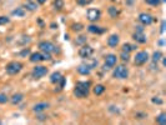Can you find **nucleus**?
Returning <instances> with one entry per match:
<instances>
[{
	"instance_id": "a878e982",
	"label": "nucleus",
	"mask_w": 166,
	"mask_h": 125,
	"mask_svg": "<svg viewBox=\"0 0 166 125\" xmlns=\"http://www.w3.org/2000/svg\"><path fill=\"white\" fill-rule=\"evenodd\" d=\"M13 15H16V17H19V18H23V17L25 15V10H24L23 8H18V9H15V10H13Z\"/></svg>"
},
{
	"instance_id": "c9c22d12",
	"label": "nucleus",
	"mask_w": 166,
	"mask_h": 125,
	"mask_svg": "<svg viewBox=\"0 0 166 125\" xmlns=\"http://www.w3.org/2000/svg\"><path fill=\"white\" fill-rule=\"evenodd\" d=\"M151 101H153L154 104H157V105H161L162 104V100L160 98H157V96H154L153 99H151Z\"/></svg>"
},
{
	"instance_id": "4c0bfd02",
	"label": "nucleus",
	"mask_w": 166,
	"mask_h": 125,
	"mask_svg": "<svg viewBox=\"0 0 166 125\" xmlns=\"http://www.w3.org/2000/svg\"><path fill=\"white\" fill-rule=\"evenodd\" d=\"M29 54H30V50L25 48V49H24V50L20 53V57H26V55H29Z\"/></svg>"
},
{
	"instance_id": "39448f33",
	"label": "nucleus",
	"mask_w": 166,
	"mask_h": 125,
	"mask_svg": "<svg viewBox=\"0 0 166 125\" xmlns=\"http://www.w3.org/2000/svg\"><path fill=\"white\" fill-rule=\"evenodd\" d=\"M114 78L115 79H128L129 76V70H128V68H125L124 65H117L115 68V70H114Z\"/></svg>"
},
{
	"instance_id": "f8f14e48",
	"label": "nucleus",
	"mask_w": 166,
	"mask_h": 125,
	"mask_svg": "<svg viewBox=\"0 0 166 125\" xmlns=\"http://www.w3.org/2000/svg\"><path fill=\"white\" fill-rule=\"evenodd\" d=\"M132 39L136 41V43H139V44H145L146 43V36L144 34V31H135L134 35H132Z\"/></svg>"
},
{
	"instance_id": "1a4fd4ad",
	"label": "nucleus",
	"mask_w": 166,
	"mask_h": 125,
	"mask_svg": "<svg viewBox=\"0 0 166 125\" xmlns=\"http://www.w3.org/2000/svg\"><path fill=\"white\" fill-rule=\"evenodd\" d=\"M101 18V11L99 9H89L88 10V20L91 23L98 21Z\"/></svg>"
},
{
	"instance_id": "a211bd4d",
	"label": "nucleus",
	"mask_w": 166,
	"mask_h": 125,
	"mask_svg": "<svg viewBox=\"0 0 166 125\" xmlns=\"http://www.w3.org/2000/svg\"><path fill=\"white\" fill-rule=\"evenodd\" d=\"M107 13H109V15L113 19H115V18H117L119 15H120V10L116 8V6H110L109 9H107Z\"/></svg>"
},
{
	"instance_id": "7c9ffc66",
	"label": "nucleus",
	"mask_w": 166,
	"mask_h": 125,
	"mask_svg": "<svg viewBox=\"0 0 166 125\" xmlns=\"http://www.w3.org/2000/svg\"><path fill=\"white\" fill-rule=\"evenodd\" d=\"M9 101V96L4 93H0V104H6Z\"/></svg>"
},
{
	"instance_id": "a19ab883",
	"label": "nucleus",
	"mask_w": 166,
	"mask_h": 125,
	"mask_svg": "<svg viewBox=\"0 0 166 125\" xmlns=\"http://www.w3.org/2000/svg\"><path fill=\"white\" fill-rule=\"evenodd\" d=\"M38 3H39V4H45L46 0H38Z\"/></svg>"
},
{
	"instance_id": "79ce46f5",
	"label": "nucleus",
	"mask_w": 166,
	"mask_h": 125,
	"mask_svg": "<svg viewBox=\"0 0 166 125\" xmlns=\"http://www.w3.org/2000/svg\"><path fill=\"white\" fill-rule=\"evenodd\" d=\"M161 59H162V64H164V66H165V65H166V60H165V58H161Z\"/></svg>"
},
{
	"instance_id": "c03bdc74",
	"label": "nucleus",
	"mask_w": 166,
	"mask_h": 125,
	"mask_svg": "<svg viewBox=\"0 0 166 125\" xmlns=\"http://www.w3.org/2000/svg\"><path fill=\"white\" fill-rule=\"evenodd\" d=\"M161 2H166V0H161Z\"/></svg>"
},
{
	"instance_id": "4be33fe9",
	"label": "nucleus",
	"mask_w": 166,
	"mask_h": 125,
	"mask_svg": "<svg viewBox=\"0 0 166 125\" xmlns=\"http://www.w3.org/2000/svg\"><path fill=\"white\" fill-rule=\"evenodd\" d=\"M84 64H86V65H88V66L91 69V70H92L94 68H96V66H98V60L91 59V58H88V59H86V61H85Z\"/></svg>"
},
{
	"instance_id": "49530a36",
	"label": "nucleus",
	"mask_w": 166,
	"mask_h": 125,
	"mask_svg": "<svg viewBox=\"0 0 166 125\" xmlns=\"http://www.w3.org/2000/svg\"><path fill=\"white\" fill-rule=\"evenodd\" d=\"M0 124H2V120H0Z\"/></svg>"
},
{
	"instance_id": "cd10ccee",
	"label": "nucleus",
	"mask_w": 166,
	"mask_h": 125,
	"mask_svg": "<svg viewBox=\"0 0 166 125\" xmlns=\"http://www.w3.org/2000/svg\"><path fill=\"white\" fill-rule=\"evenodd\" d=\"M24 8H26L27 10H30V11H35L36 9H38V5L35 4V3H33V2H29V3H26L25 4V6Z\"/></svg>"
},
{
	"instance_id": "a18cd8bd",
	"label": "nucleus",
	"mask_w": 166,
	"mask_h": 125,
	"mask_svg": "<svg viewBox=\"0 0 166 125\" xmlns=\"http://www.w3.org/2000/svg\"><path fill=\"white\" fill-rule=\"evenodd\" d=\"M111 2H115V0H111Z\"/></svg>"
},
{
	"instance_id": "c85d7f7f",
	"label": "nucleus",
	"mask_w": 166,
	"mask_h": 125,
	"mask_svg": "<svg viewBox=\"0 0 166 125\" xmlns=\"http://www.w3.org/2000/svg\"><path fill=\"white\" fill-rule=\"evenodd\" d=\"M162 58V53L161 51H155L153 54V63H157L159 60H161Z\"/></svg>"
},
{
	"instance_id": "9d476101",
	"label": "nucleus",
	"mask_w": 166,
	"mask_h": 125,
	"mask_svg": "<svg viewBox=\"0 0 166 125\" xmlns=\"http://www.w3.org/2000/svg\"><path fill=\"white\" fill-rule=\"evenodd\" d=\"M139 21L143 24V25H150L151 23L154 21V17L151 15V14H149V13H141V14H139Z\"/></svg>"
},
{
	"instance_id": "f3484780",
	"label": "nucleus",
	"mask_w": 166,
	"mask_h": 125,
	"mask_svg": "<svg viewBox=\"0 0 166 125\" xmlns=\"http://www.w3.org/2000/svg\"><path fill=\"white\" fill-rule=\"evenodd\" d=\"M61 78H63L61 73L54 72V73L50 75V83H51V84H59V81L61 80Z\"/></svg>"
},
{
	"instance_id": "f03ea898",
	"label": "nucleus",
	"mask_w": 166,
	"mask_h": 125,
	"mask_svg": "<svg viewBox=\"0 0 166 125\" xmlns=\"http://www.w3.org/2000/svg\"><path fill=\"white\" fill-rule=\"evenodd\" d=\"M23 64L20 61H10L6 66H5V70L9 75H16L23 70Z\"/></svg>"
},
{
	"instance_id": "f704fd0d",
	"label": "nucleus",
	"mask_w": 166,
	"mask_h": 125,
	"mask_svg": "<svg viewBox=\"0 0 166 125\" xmlns=\"http://www.w3.org/2000/svg\"><path fill=\"white\" fill-rule=\"evenodd\" d=\"M94 2V0H78V3L80 4V5H89V4H91Z\"/></svg>"
},
{
	"instance_id": "4468645a",
	"label": "nucleus",
	"mask_w": 166,
	"mask_h": 125,
	"mask_svg": "<svg viewBox=\"0 0 166 125\" xmlns=\"http://www.w3.org/2000/svg\"><path fill=\"white\" fill-rule=\"evenodd\" d=\"M88 30H89V33H91V34H103V33H105L104 28H101V26H99V25H94V24H91V25L88 26Z\"/></svg>"
},
{
	"instance_id": "e433bc0d",
	"label": "nucleus",
	"mask_w": 166,
	"mask_h": 125,
	"mask_svg": "<svg viewBox=\"0 0 166 125\" xmlns=\"http://www.w3.org/2000/svg\"><path fill=\"white\" fill-rule=\"evenodd\" d=\"M60 83V88H59V90H61V89H64V86H65V84H66V78H61V80L59 81Z\"/></svg>"
},
{
	"instance_id": "2eb2a0df",
	"label": "nucleus",
	"mask_w": 166,
	"mask_h": 125,
	"mask_svg": "<svg viewBox=\"0 0 166 125\" xmlns=\"http://www.w3.org/2000/svg\"><path fill=\"white\" fill-rule=\"evenodd\" d=\"M78 73H79L80 75H90L91 69H90L86 64H81V65L78 66Z\"/></svg>"
},
{
	"instance_id": "412c9836",
	"label": "nucleus",
	"mask_w": 166,
	"mask_h": 125,
	"mask_svg": "<svg viewBox=\"0 0 166 125\" xmlns=\"http://www.w3.org/2000/svg\"><path fill=\"white\" fill-rule=\"evenodd\" d=\"M155 121L157 124H160V125H165L166 124V113H160Z\"/></svg>"
},
{
	"instance_id": "5701e85b",
	"label": "nucleus",
	"mask_w": 166,
	"mask_h": 125,
	"mask_svg": "<svg viewBox=\"0 0 166 125\" xmlns=\"http://www.w3.org/2000/svg\"><path fill=\"white\" fill-rule=\"evenodd\" d=\"M136 49V46L135 45H131V44H129V43H125V44H122V51H125V53H131L132 50H135Z\"/></svg>"
},
{
	"instance_id": "ea45409f",
	"label": "nucleus",
	"mask_w": 166,
	"mask_h": 125,
	"mask_svg": "<svg viewBox=\"0 0 166 125\" xmlns=\"http://www.w3.org/2000/svg\"><path fill=\"white\" fill-rule=\"evenodd\" d=\"M164 28H165V21H162V23H161V30H160V33H161V34H164Z\"/></svg>"
},
{
	"instance_id": "dca6fc26",
	"label": "nucleus",
	"mask_w": 166,
	"mask_h": 125,
	"mask_svg": "<svg viewBox=\"0 0 166 125\" xmlns=\"http://www.w3.org/2000/svg\"><path fill=\"white\" fill-rule=\"evenodd\" d=\"M23 100H24V95H23L21 93H15V94H14L11 98H10V101H11L14 105L20 104Z\"/></svg>"
},
{
	"instance_id": "b1692460",
	"label": "nucleus",
	"mask_w": 166,
	"mask_h": 125,
	"mask_svg": "<svg viewBox=\"0 0 166 125\" xmlns=\"http://www.w3.org/2000/svg\"><path fill=\"white\" fill-rule=\"evenodd\" d=\"M75 44H76V45H84V44H86V36H85V35L78 36L76 40H75Z\"/></svg>"
},
{
	"instance_id": "2f4dec72",
	"label": "nucleus",
	"mask_w": 166,
	"mask_h": 125,
	"mask_svg": "<svg viewBox=\"0 0 166 125\" xmlns=\"http://www.w3.org/2000/svg\"><path fill=\"white\" fill-rule=\"evenodd\" d=\"M145 3L151 5V6H157V5H160L161 0H145Z\"/></svg>"
},
{
	"instance_id": "6ab92c4d",
	"label": "nucleus",
	"mask_w": 166,
	"mask_h": 125,
	"mask_svg": "<svg viewBox=\"0 0 166 125\" xmlns=\"http://www.w3.org/2000/svg\"><path fill=\"white\" fill-rule=\"evenodd\" d=\"M29 60L31 63H40V61H43V59H41V53H31L30 57H29Z\"/></svg>"
},
{
	"instance_id": "bb28decb",
	"label": "nucleus",
	"mask_w": 166,
	"mask_h": 125,
	"mask_svg": "<svg viewBox=\"0 0 166 125\" xmlns=\"http://www.w3.org/2000/svg\"><path fill=\"white\" fill-rule=\"evenodd\" d=\"M54 8L56 10H61L64 8V0H54Z\"/></svg>"
},
{
	"instance_id": "72a5a7b5",
	"label": "nucleus",
	"mask_w": 166,
	"mask_h": 125,
	"mask_svg": "<svg viewBox=\"0 0 166 125\" xmlns=\"http://www.w3.org/2000/svg\"><path fill=\"white\" fill-rule=\"evenodd\" d=\"M10 21V19L8 18V17H0V25H5V24H8Z\"/></svg>"
},
{
	"instance_id": "f257e3e1",
	"label": "nucleus",
	"mask_w": 166,
	"mask_h": 125,
	"mask_svg": "<svg viewBox=\"0 0 166 125\" xmlns=\"http://www.w3.org/2000/svg\"><path fill=\"white\" fill-rule=\"evenodd\" d=\"M90 88H91V81H78L74 89V95L79 99H85L89 96Z\"/></svg>"
},
{
	"instance_id": "aec40b11",
	"label": "nucleus",
	"mask_w": 166,
	"mask_h": 125,
	"mask_svg": "<svg viewBox=\"0 0 166 125\" xmlns=\"http://www.w3.org/2000/svg\"><path fill=\"white\" fill-rule=\"evenodd\" d=\"M92 91H94L95 95H101V94H104V91H105V86H104L103 84H98V85H95V86L92 88Z\"/></svg>"
},
{
	"instance_id": "de8ad7c7",
	"label": "nucleus",
	"mask_w": 166,
	"mask_h": 125,
	"mask_svg": "<svg viewBox=\"0 0 166 125\" xmlns=\"http://www.w3.org/2000/svg\"><path fill=\"white\" fill-rule=\"evenodd\" d=\"M29 2H33V0H29Z\"/></svg>"
},
{
	"instance_id": "0eeeda50",
	"label": "nucleus",
	"mask_w": 166,
	"mask_h": 125,
	"mask_svg": "<svg viewBox=\"0 0 166 125\" xmlns=\"http://www.w3.org/2000/svg\"><path fill=\"white\" fill-rule=\"evenodd\" d=\"M117 63V57L115 54H107L105 57V64H104V70H110L114 68Z\"/></svg>"
},
{
	"instance_id": "473e14b6",
	"label": "nucleus",
	"mask_w": 166,
	"mask_h": 125,
	"mask_svg": "<svg viewBox=\"0 0 166 125\" xmlns=\"http://www.w3.org/2000/svg\"><path fill=\"white\" fill-rule=\"evenodd\" d=\"M120 58H121V60L122 61H129L130 60V55H129V53H125V51H121V55H120Z\"/></svg>"
},
{
	"instance_id": "ddd939ff",
	"label": "nucleus",
	"mask_w": 166,
	"mask_h": 125,
	"mask_svg": "<svg viewBox=\"0 0 166 125\" xmlns=\"http://www.w3.org/2000/svg\"><path fill=\"white\" fill-rule=\"evenodd\" d=\"M119 41H120V38L117 34H113V35H110L109 39H107V45L110 48H116L119 45Z\"/></svg>"
},
{
	"instance_id": "37998d69",
	"label": "nucleus",
	"mask_w": 166,
	"mask_h": 125,
	"mask_svg": "<svg viewBox=\"0 0 166 125\" xmlns=\"http://www.w3.org/2000/svg\"><path fill=\"white\" fill-rule=\"evenodd\" d=\"M64 39H65V40H69V35H67V34H65V38H64Z\"/></svg>"
},
{
	"instance_id": "9b49d317",
	"label": "nucleus",
	"mask_w": 166,
	"mask_h": 125,
	"mask_svg": "<svg viewBox=\"0 0 166 125\" xmlns=\"http://www.w3.org/2000/svg\"><path fill=\"white\" fill-rule=\"evenodd\" d=\"M49 106H50V104H49V103H45V101L38 103V104H35V105L33 106V112L36 113V114H40V113L45 112V110H46Z\"/></svg>"
},
{
	"instance_id": "20e7f679",
	"label": "nucleus",
	"mask_w": 166,
	"mask_h": 125,
	"mask_svg": "<svg viewBox=\"0 0 166 125\" xmlns=\"http://www.w3.org/2000/svg\"><path fill=\"white\" fill-rule=\"evenodd\" d=\"M48 68L44 66V65H35L34 69H33V72H31V76L34 79H41V78H44L46 74H48Z\"/></svg>"
},
{
	"instance_id": "393cba45",
	"label": "nucleus",
	"mask_w": 166,
	"mask_h": 125,
	"mask_svg": "<svg viewBox=\"0 0 166 125\" xmlns=\"http://www.w3.org/2000/svg\"><path fill=\"white\" fill-rule=\"evenodd\" d=\"M82 29H84V25H82L81 23H74V24H71V30L73 31H81Z\"/></svg>"
},
{
	"instance_id": "7ed1b4c3",
	"label": "nucleus",
	"mask_w": 166,
	"mask_h": 125,
	"mask_svg": "<svg viewBox=\"0 0 166 125\" xmlns=\"http://www.w3.org/2000/svg\"><path fill=\"white\" fill-rule=\"evenodd\" d=\"M149 58L150 57H149L147 51H139V53H136L135 58H134V64L137 66H141L149 61Z\"/></svg>"
},
{
	"instance_id": "6e6552de",
	"label": "nucleus",
	"mask_w": 166,
	"mask_h": 125,
	"mask_svg": "<svg viewBox=\"0 0 166 125\" xmlns=\"http://www.w3.org/2000/svg\"><path fill=\"white\" fill-rule=\"evenodd\" d=\"M92 53H94V49L90 45L84 44V45H81V48L79 49V57L82 58V59H88L92 55Z\"/></svg>"
},
{
	"instance_id": "58836bf2",
	"label": "nucleus",
	"mask_w": 166,
	"mask_h": 125,
	"mask_svg": "<svg viewBox=\"0 0 166 125\" xmlns=\"http://www.w3.org/2000/svg\"><path fill=\"white\" fill-rule=\"evenodd\" d=\"M46 119H48V116H45V115H39V116H38V120H40V121L46 120Z\"/></svg>"
},
{
	"instance_id": "c756f323",
	"label": "nucleus",
	"mask_w": 166,
	"mask_h": 125,
	"mask_svg": "<svg viewBox=\"0 0 166 125\" xmlns=\"http://www.w3.org/2000/svg\"><path fill=\"white\" fill-rule=\"evenodd\" d=\"M41 59H43V61H50L51 60V54L43 51L41 53Z\"/></svg>"
},
{
	"instance_id": "423d86ee",
	"label": "nucleus",
	"mask_w": 166,
	"mask_h": 125,
	"mask_svg": "<svg viewBox=\"0 0 166 125\" xmlns=\"http://www.w3.org/2000/svg\"><path fill=\"white\" fill-rule=\"evenodd\" d=\"M39 49L41 51H45V53H56L58 49L55 46L51 41H48V40H44V41H40L39 43Z\"/></svg>"
}]
</instances>
